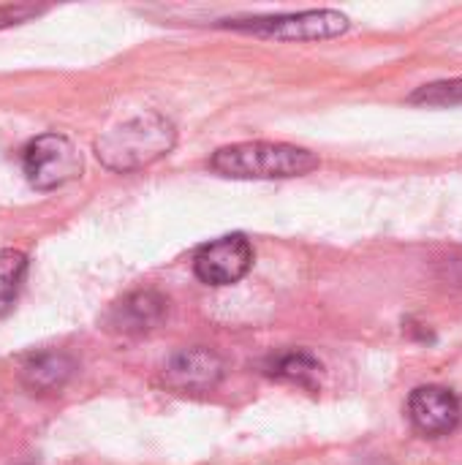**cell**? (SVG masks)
<instances>
[{
	"instance_id": "13",
	"label": "cell",
	"mask_w": 462,
	"mask_h": 465,
	"mask_svg": "<svg viewBox=\"0 0 462 465\" xmlns=\"http://www.w3.org/2000/svg\"><path fill=\"white\" fill-rule=\"evenodd\" d=\"M41 11H44V8H35V5H0V27L27 22L30 16H35V14H41Z\"/></svg>"
},
{
	"instance_id": "8",
	"label": "cell",
	"mask_w": 462,
	"mask_h": 465,
	"mask_svg": "<svg viewBox=\"0 0 462 465\" xmlns=\"http://www.w3.org/2000/svg\"><path fill=\"white\" fill-rule=\"evenodd\" d=\"M221 373L223 362L207 349L180 351L166 368V379L180 390H207L221 379Z\"/></svg>"
},
{
	"instance_id": "3",
	"label": "cell",
	"mask_w": 462,
	"mask_h": 465,
	"mask_svg": "<svg viewBox=\"0 0 462 465\" xmlns=\"http://www.w3.org/2000/svg\"><path fill=\"white\" fill-rule=\"evenodd\" d=\"M22 166L33 188L52 191L82 174V155L71 139L60 134H41L25 147Z\"/></svg>"
},
{
	"instance_id": "1",
	"label": "cell",
	"mask_w": 462,
	"mask_h": 465,
	"mask_svg": "<svg viewBox=\"0 0 462 465\" xmlns=\"http://www.w3.org/2000/svg\"><path fill=\"white\" fill-rule=\"evenodd\" d=\"M174 125L163 114L144 112L106 131L95 142V155L112 172H136L166 155L174 147Z\"/></svg>"
},
{
	"instance_id": "4",
	"label": "cell",
	"mask_w": 462,
	"mask_h": 465,
	"mask_svg": "<svg viewBox=\"0 0 462 465\" xmlns=\"http://www.w3.org/2000/svg\"><path fill=\"white\" fill-rule=\"evenodd\" d=\"M231 27L283 38V41H313V38H332L349 30V16L340 11H305V14H283V16H261L251 22H234Z\"/></svg>"
},
{
	"instance_id": "10",
	"label": "cell",
	"mask_w": 462,
	"mask_h": 465,
	"mask_svg": "<svg viewBox=\"0 0 462 465\" xmlns=\"http://www.w3.org/2000/svg\"><path fill=\"white\" fill-rule=\"evenodd\" d=\"M25 272H27V256L22 251H14V248L0 251V316L11 311L22 289Z\"/></svg>"
},
{
	"instance_id": "2",
	"label": "cell",
	"mask_w": 462,
	"mask_h": 465,
	"mask_svg": "<svg viewBox=\"0 0 462 465\" xmlns=\"http://www.w3.org/2000/svg\"><path fill=\"white\" fill-rule=\"evenodd\" d=\"M212 172L231 180H275V177H300L319 169V158L294 144L275 142H242L221 147L212 161Z\"/></svg>"
},
{
	"instance_id": "9",
	"label": "cell",
	"mask_w": 462,
	"mask_h": 465,
	"mask_svg": "<svg viewBox=\"0 0 462 465\" xmlns=\"http://www.w3.org/2000/svg\"><path fill=\"white\" fill-rule=\"evenodd\" d=\"M71 373H74V362L68 357H63V354H38L25 365L22 379H25V387L30 392L46 395V392L63 390V384L68 381Z\"/></svg>"
},
{
	"instance_id": "6",
	"label": "cell",
	"mask_w": 462,
	"mask_h": 465,
	"mask_svg": "<svg viewBox=\"0 0 462 465\" xmlns=\"http://www.w3.org/2000/svg\"><path fill=\"white\" fill-rule=\"evenodd\" d=\"M460 401L444 387H419L408 398V420L428 439L449 436L460 425Z\"/></svg>"
},
{
	"instance_id": "7",
	"label": "cell",
	"mask_w": 462,
	"mask_h": 465,
	"mask_svg": "<svg viewBox=\"0 0 462 465\" xmlns=\"http://www.w3.org/2000/svg\"><path fill=\"white\" fill-rule=\"evenodd\" d=\"M166 316V300L155 292H136L128 294L120 305L109 313V327L125 335L147 332Z\"/></svg>"
},
{
	"instance_id": "12",
	"label": "cell",
	"mask_w": 462,
	"mask_h": 465,
	"mask_svg": "<svg viewBox=\"0 0 462 465\" xmlns=\"http://www.w3.org/2000/svg\"><path fill=\"white\" fill-rule=\"evenodd\" d=\"M414 104H428V106H455L462 104V79H449V82H436L425 84L411 95Z\"/></svg>"
},
{
	"instance_id": "11",
	"label": "cell",
	"mask_w": 462,
	"mask_h": 465,
	"mask_svg": "<svg viewBox=\"0 0 462 465\" xmlns=\"http://www.w3.org/2000/svg\"><path fill=\"white\" fill-rule=\"evenodd\" d=\"M321 371V365L308 357V354H286V357H278L272 362V376H280V379H291V381H300V384H310V379Z\"/></svg>"
},
{
	"instance_id": "5",
	"label": "cell",
	"mask_w": 462,
	"mask_h": 465,
	"mask_svg": "<svg viewBox=\"0 0 462 465\" xmlns=\"http://www.w3.org/2000/svg\"><path fill=\"white\" fill-rule=\"evenodd\" d=\"M253 267V248L242 234H229L202 245L193 256V272L202 283L231 286Z\"/></svg>"
}]
</instances>
